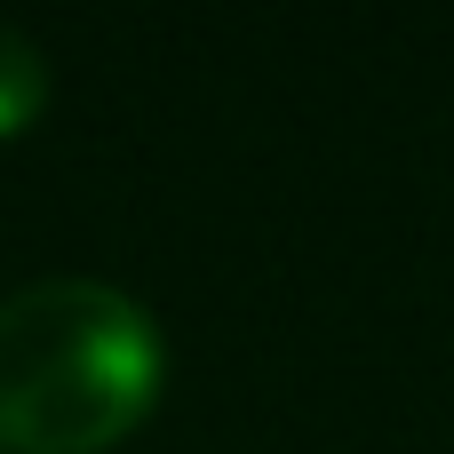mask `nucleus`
I'll use <instances>...</instances> for the list:
<instances>
[{
	"instance_id": "obj_1",
	"label": "nucleus",
	"mask_w": 454,
	"mask_h": 454,
	"mask_svg": "<svg viewBox=\"0 0 454 454\" xmlns=\"http://www.w3.org/2000/svg\"><path fill=\"white\" fill-rule=\"evenodd\" d=\"M168 343L112 279H32L0 295V447L104 454L160 399Z\"/></svg>"
},
{
	"instance_id": "obj_2",
	"label": "nucleus",
	"mask_w": 454,
	"mask_h": 454,
	"mask_svg": "<svg viewBox=\"0 0 454 454\" xmlns=\"http://www.w3.org/2000/svg\"><path fill=\"white\" fill-rule=\"evenodd\" d=\"M48 104V56L40 40H24L16 24H0V136H16L24 120H40Z\"/></svg>"
}]
</instances>
